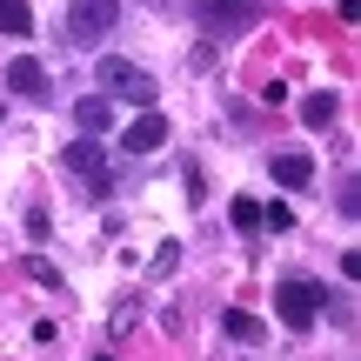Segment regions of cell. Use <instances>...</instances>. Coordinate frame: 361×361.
Masks as SVG:
<instances>
[{
    "label": "cell",
    "instance_id": "1",
    "mask_svg": "<svg viewBox=\"0 0 361 361\" xmlns=\"http://www.w3.org/2000/svg\"><path fill=\"white\" fill-rule=\"evenodd\" d=\"M101 87L107 94H121V101H134V107H154V94H161V80L147 74V67H134V61H121V54H101Z\"/></svg>",
    "mask_w": 361,
    "mask_h": 361
},
{
    "label": "cell",
    "instance_id": "2",
    "mask_svg": "<svg viewBox=\"0 0 361 361\" xmlns=\"http://www.w3.org/2000/svg\"><path fill=\"white\" fill-rule=\"evenodd\" d=\"M114 20H121V0H74L67 7V40L74 47H101L114 34Z\"/></svg>",
    "mask_w": 361,
    "mask_h": 361
},
{
    "label": "cell",
    "instance_id": "3",
    "mask_svg": "<svg viewBox=\"0 0 361 361\" xmlns=\"http://www.w3.org/2000/svg\"><path fill=\"white\" fill-rule=\"evenodd\" d=\"M194 13H201L207 34H247V27H261V0H194Z\"/></svg>",
    "mask_w": 361,
    "mask_h": 361
},
{
    "label": "cell",
    "instance_id": "4",
    "mask_svg": "<svg viewBox=\"0 0 361 361\" xmlns=\"http://www.w3.org/2000/svg\"><path fill=\"white\" fill-rule=\"evenodd\" d=\"M274 314H281L295 335H308L314 314H322V288H314V281H281V288H274Z\"/></svg>",
    "mask_w": 361,
    "mask_h": 361
},
{
    "label": "cell",
    "instance_id": "5",
    "mask_svg": "<svg viewBox=\"0 0 361 361\" xmlns=\"http://www.w3.org/2000/svg\"><path fill=\"white\" fill-rule=\"evenodd\" d=\"M61 168H67V174H80V180H87L94 194H114V180H107V147L94 141V134L67 147V154H61Z\"/></svg>",
    "mask_w": 361,
    "mask_h": 361
},
{
    "label": "cell",
    "instance_id": "6",
    "mask_svg": "<svg viewBox=\"0 0 361 361\" xmlns=\"http://www.w3.org/2000/svg\"><path fill=\"white\" fill-rule=\"evenodd\" d=\"M161 141H168V114H161V107H141V114L128 121V134H121L128 154H154Z\"/></svg>",
    "mask_w": 361,
    "mask_h": 361
},
{
    "label": "cell",
    "instance_id": "7",
    "mask_svg": "<svg viewBox=\"0 0 361 361\" xmlns=\"http://www.w3.org/2000/svg\"><path fill=\"white\" fill-rule=\"evenodd\" d=\"M7 87L20 94V101H47V94H54V87H47V67H40V61H13V67H7Z\"/></svg>",
    "mask_w": 361,
    "mask_h": 361
},
{
    "label": "cell",
    "instance_id": "8",
    "mask_svg": "<svg viewBox=\"0 0 361 361\" xmlns=\"http://www.w3.org/2000/svg\"><path fill=\"white\" fill-rule=\"evenodd\" d=\"M221 328H228V341H241V348H261V341H268V322L247 314V308H228V314H221Z\"/></svg>",
    "mask_w": 361,
    "mask_h": 361
},
{
    "label": "cell",
    "instance_id": "9",
    "mask_svg": "<svg viewBox=\"0 0 361 361\" xmlns=\"http://www.w3.org/2000/svg\"><path fill=\"white\" fill-rule=\"evenodd\" d=\"M274 180H281V188H308V180H314V154H301V147L274 154Z\"/></svg>",
    "mask_w": 361,
    "mask_h": 361
},
{
    "label": "cell",
    "instance_id": "10",
    "mask_svg": "<svg viewBox=\"0 0 361 361\" xmlns=\"http://www.w3.org/2000/svg\"><path fill=\"white\" fill-rule=\"evenodd\" d=\"M74 121H80V134H107V121H114V101H107V94H87V101L74 107Z\"/></svg>",
    "mask_w": 361,
    "mask_h": 361
},
{
    "label": "cell",
    "instance_id": "11",
    "mask_svg": "<svg viewBox=\"0 0 361 361\" xmlns=\"http://www.w3.org/2000/svg\"><path fill=\"white\" fill-rule=\"evenodd\" d=\"M335 114H341L335 94H308V101H301V121H308V128H335Z\"/></svg>",
    "mask_w": 361,
    "mask_h": 361
},
{
    "label": "cell",
    "instance_id": "12",
    "mask_svg": "<svg viewBox=\"0 0 361 361\" xmlns=\"http://www.w3.org/2000/svg\"><path fill=\"white\" fill-rule=\"evenodd\" d=\"M0 34H34V13H27V0H0Z\"/></svg>",
    "mask_w": 361,
    "mask_h": 361
},
{
    "label": "cell",
    "instance_id": "13",
    "mask_svg": "<svg viewBox=\"0 0 361 361\" xmlns=\"http://www.w3.org/2000/svg\"><path fill=\"white\" fill-rule=\"evenodd\" d=\"M261 228H274V234H288V228H295V207H288V201H274V207H261Z\"/></svg>",
    "mask_w": 361,
    "mask_h": 361
},
{
    "label": "cell",
    "instance_id": "14",
    "mask_svg": "<svg viewBox=\"0 0 361 361\" xmlns=\"http://www.w3.org/2000/svg\"><path fill=\"white\" fill-rule=\"evenodd\" d=\"M228 214H234V228H261V201H234Z\"/></svg>",
    "mask_w": 361,
    "mask_h": 361
},
{
    "label": "cell",
    "instance_id": "15",
    "mask_svg": "<svg viewBox=\"0 0 361 361\" xmlns=\"http://www.w3.org/2000/svg\"><path fill=\"white\" fill-rule=\"evenodd\" d=\"M27 274H34V281H40V288H61V274H54V261H40V255H34V261H27Z\"/></svg>",
    "mask_w": 361,
    "mask_h": 361
}]
</instances>
